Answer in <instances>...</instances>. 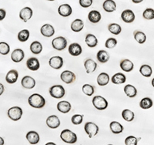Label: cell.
<instances>
[{
  "instance_id": "cell-1",
  "label": "cell",
  "mask_w": 154,
  "mask_h": 145,
  "mask_svg": "<svg viewBox=\"0 0 154 145\" xmlns=\"http://www.w3.org/2000/svg\"><path fill=\"white\" fill-rule=\"evenodd\" d=\"M28 103L32 107L40 109L45 106L46 100L42 95L38 94V93H33L29 97Z\"/></svg>"
},
{
  "instance_id": "cell-2",
  "label": "cell",
  "mask_w": 154,
  "mask_h": 145,
  "mask_svg": "<svg viewBox=\"0 0 154 145\" xmlns=\"http://www.w3.org/2000/svg\"><path fill=\"white\" fill-rule=\"evenodd\" d=\"M60 138L63 141L67 143H75L77 141V136L70 130H63L60 134Z\"/></svg>"
},
{
  "instance_id": "cell-3",
  "label": "cell",
  "mask_w": 154,
  "mask_h": 145,
  "mask_svg": "<svg viewBox=\"0 0 154 145\" xmlns=\"http://www.w3.org/2000/svg\"><path fill=\"white\" fill-rule=\"evenodd\" d=\"M66 91L62 85H54L49 89V94L55 99H60L65 96Z\"/></svg>"
},
{
  "instance_id": "cell-4",
  "label": "cell",
  "mask_w": 154,
  "mask_h": 145,
  "mask_svg": "<svg viewBox=\"0 0 154 145\" xmlns=\"http://www.w3.org/2000/svg\"><path fill=\"white\" fill-rule=\"evenodd\" d=\"M93 105L96 109L99 110H106L108 107V102L103 96H96L93 99Z\"/></svg>"
},
{
  "instance_id": "cell-5",
  "label": "cell",
  "mask_w": 154,
  "mask_h": 145,
  "mask_svg": "<svg viewBox=\"0 0 154 145\" xmlns=\"http://www.w3.org/2000/svg\"><path fill=\"white\" fill-rule=\"evenodd\" d=\"M23 110L21 107H12L8 110L7 114L8 117L11 120L14 121H17L21 119L22 116H23Z\"/></svg>"
},
{
  "instance_id": "cell-6",
  "label": "cell",
  "mask_w": 154,
  "mask_h": 145,
  "mask_svg": "<svg viewBox=\"0 0 154 145\" xmlns=\"http://www.w3.org/2000/svg\"><path fill=\"white\" fill-rule=\"evenodd\" d=\"M52 46L55 49L62 51L67 46V40L63 36H58L52 41Z\"/></svg>"
},
{
  "instance_id": "cell-7",
  "label": "cell",
  "mask_w": 154,
  "mask_h": 145,
  "mask_svg": "<svg viewBox=\"0 0 154 145\" xmlns=\"http://www.w3.org/2000/svg\"><path fill=\"white\" fill-rule=\"evenodd\" d=\"M84 130L89 138L96 136L99 132V127L93 122H87L84 126Z\"/></svg>"
},
{
  "instance_id": "cell-8",
  "label": "cell",
  "mask_w": 154,
  "mask_h": 145,
  "mask_svg": "<svg viewBox=\"0 0 154 145\" xmlns=\"http://www.w3.org/2000/svg\"><path fill=\"white\" fill-rule=\"evenodd\" d=\"M62 81L64 82L65 84H72L75 80V75L73 72L70 71V70H65L60 75Z\"/></svg>"
},
{
  "instance_id": "cell-9",
  "label": "cell",
  "mask_w": 154,
  "mask_h": 145,
  "mask_svg": "<svg viewBox=\"0 0 154 145\" xmlns=\"http://www.w3.org/2000/svg\"><path fill=\"white\" fill-rule=\"evenodd\" d=\"M63 59L61 56H56L51 57L49 60V64L51 67L55 70H60L63 66Z\"/></svg>"
},
{
  "instance_id": "cell-10",
  "label": "cell",
  "mask_w": 154,
  "mask_h": 145,
  "mask_svg": "<svg viewBox=\"0 0 154 145\" xmlns=\"http://www.w3.org/2000/svg\"><path fill=\"white\" fill-rule=\"evenodd\" d=\"M46 125L51 129H56L60 126V121L56 115L49 116L46 119Z\"/></svg>"
},
{
  "instance_id": "cell-11",
  "label": "cell",
  "mask_w": 154,
  "mask_h": 145,
  "mask_svg": "<svg viewBox=\"0 0 154 145\" xmlns=\"http://www.w3.org/2000/svg\"><path fill=\"white\" fill-rule=\"evenodd\" d=\"M33 12L32 10L30 7H25L21 9L20 12H19V18L23 20V22L26 23L29 20L32 16Z\"/></svg>"
},
{
  "instance_id": "cell-12",
  "label": "cell",
  "mask_w": 154,
  "mask_h": 145,
  "mask_svg": "<svg viewBox=\"0 0 154 145\" xmlns=\"http://www.w3.org/2000/svg\"><path fill=\"white\" fill-rule=\"evenodd\" d=\"M121 19L126 23H131L135 20L134 12L131 9H126L121 14Z\"/></svg>"
},
{
  "instance_id": "cell-13",
  "label": "cell",
  "mask_w": 154,
  "mask_h": 145,
  "mask_svg": "<svg viewBox=\"0 0 154 145\" xmlns=\"http://www.w3.org/2000/svg\"><path fill=\"white\" fill-rule=\"evenodd\" d=\"M58 12L63 17H68L72 14V9L69 4H63L58 8Z\"/></svg>"
},
{
  "instance_id": "cell-14",
  "label": "cell",
  "mask_w": 154,
  "mask_h": 145,
  "mask_svg": "<svg viewBox=\"0 0 154 145\" xmlns=\"http://www.w3.org/2000/svg\"><path fill=\"white\" fill-rule=\"evenodd\" d=\"M21 84L23 87L26 89H32L35 87V80L30 76H25L21 80Z\"/></svg>"
},
{
  "instance_id": "cell-15",
  "label": "cell",
  "mask_w": 154,
  "mask_h": 145,
  "mask_svg": "<svg viewBox=\"0 0 154 145\" xmlns=\"http://www.w3.org/2000/svg\"><path fill=\"white\" fill-rule=\"evenodd\" d=\"M25 52L21 49H16L12 51L11 54V59L14 63H19L24 59Z\"/></svg>"
},
{
  "instance_id": "cell-16",
  "label": "cell",
  "mask_w": 154,
  "mask_h": 145,
  "mask_svg": "<svg viewBox=\"0 0 154 145\" xmlns=\"http://www.w3.org/2000/svg\"><path fill=\"white\" fill-rule=\"evenodd\" d=\"M40 33L45 37L53 36L55 33L54 27L50 24H45L41 27Z\"/></svg>"
},
{
  "instance_id": "cell-17",
  "label": "cell",
  "mask_w": 154,
  "mask_h": 145,
  "mask_svg": "<svg viewBox=\"0 0 154 145\" xmlns=\"http://www.w3.org/2000/svg\"><path fill=\"white\" fill-rule=\"evenodd\" d=\"M68 50L69 54L73 56H79L82 52V46L79 43H73L70 44Z\"/></svg>"
},
{
  "instance_id": "cell-18",
  "label": "cell",
  "mask_w": 154,
  "mask_h": 145,
  "mask_svg": "<svg viewBox=\"0 0 154 145\" xmlns=\"http://www.w3.org/2000/svg\"><path fill=\"white\" fill-rule=\"evenodd\" d=\"M26 67L32 71H36L40 67V63L37 58L31 57L26 61Z\"/></svg>"
},
{
  "instance_id": "cell-19",
  "label": "cell",
  "mask_w": 154,
  "mask_h": 145,
  "mask_svg": "<svg viewBox=\"0 0 154 145\" xmlns=\"http://www.w3.org/2000/svg\"><path fill=\"white\" fill-rule=\"evenodd\" d=\"M19 74L16 70H11L7 73L5 76V81L9 84H13L17 82Z\"/></svg>"
},
{
  "instance_id": "cell-20",
  "label": "cell",
  "mask_w": 154,
  "mask_h": 145,
  "mask_svg": "<svg viewBox=\"0 0 154 145\" xmlns=\"http://www.w3.org/2000/svg\"><path fill=\"white\" fill-rule=\"evenodd\" d=\"M72 106L71 103L66 100H63L57 103V110L63 114H67L71 110Z\"/></svg>"
},
{
  "instance_id": "cell-21",
  "label": "cell",
  "mask_w": 154,
  "mask_h": 145,
  "mask_svg": "<svg viewBox=\"0 0 154 145\" xmlns=\"http://www.w3.org/2000/svg\"><path fill=\"white\" fill-rule=\"evenodd\" d=\"M119 67L122 69V70L124 72H126V73H130L134 68V64H133V62L130 60H123L120 61V63H119Z\"/></svg>"
},
{
  "instance_id": "cell-22",
  "label": "cell",
  "mask_w": 154,
  "mask_h": 145,
  "mask_svg": "<svg viewBox=\"0 0 154 145\" xmlns=\"http://www.w3.org/2000/svg\"><path fill=\"white\" fill-rule=\"evenodd\" d=\"M26 139L31 144H37L40 140V137L35 131H29L26 134Z\"/></svg>"
},
{
  "instance_id": "cell-23",
  "label": "cell",
  "mask_w": 154,
  "mask_h": 145,
  "mask_svg": "<svg viewBox=\"0 0 154 145\" xmlns=\"http://www.w3.org/2000/svg\"><path fill=\"white\" fill-rule=\"evenodd\" d=\"M84 67L87 74H92L97 68V63L92 59H87L84 62Z\"/></svg>"
},
{
  "instance_id": "cell-24",
  "label": "cell",
  "mask_w": 154,
  "mask_h": 145,
  "mask_svg": "<svg viewBox=\"0 0 154 145\" xmlns=\"http://www.w3.org/2000/svg\"><path fill=\"white\" fill-rule=\"evenodd\" d=\"M102 16L97 10H92L88 14V19L92 23H98L101 20Z\"/></svg>"
},
{
  "instance_id": "cell-25",
  "label": "cell",
  "mask_w": 154,
  "mask_h": 145,
  "mask_svg": "<svg viewBox=\"0 0 154 145\" xmlns=\"http://www.w3.org/2000/svg\"><path fill=\"white\" fill-rule=\"evenodd\" d=\"M123 90H124L125 94L130 98H133L137 95V88L131 84H127L125 86Z\"/></svg>"
},
{
  "instance_id": "cell-26",
  "label": "cell",
  "mask_w": 154,
  "mask_h": 145,
  "mask_svg": "<svg viewBox=\"0 0 154 145\" xmlns=\"http://www.w3.org/2000/svg\"><path fill=\"white\" fill-rule=\"evenodd\" d=\"M85 42L89 48H94L98 44V39L93 34H87L85 38Z\"/></svg>"
},
{
  "instance_id": "cell-27",
  "label": "cell",
  "mask_w": 154,
  "mask_h": 145,
  "mask_svg": "<svg viewBox=\"0 0 154 145\" xmlns=\"http://www.w3.org/2000/svg\"><path fill=\"white\" fill-rule=\"evenodd\" d=\"M126 77L122 73H117V74H114L112 76V79H111V81H112V84H116V85H119V84H123L126 82Z\"/></svg>"
},
{
  "instance_id": "cell-28",
  "label": "cell",
  "mask_w": 154,
  "mask_h": 145,
  "mask_svg": "<svg viewBox=\"0 0 154 145\" xmlns=\"http://www.w3.org/2000/svg\"><path fill=\"white\" fill-rule=\"evenodd\" d=\"M103 8L107 12H112L116 9V4L113 0H106L103 4Z\"/></svg>"
},
{
  "instance_id": "cell-29",
  "label": "cell",
  "mask_w": 154,
  "mask_h": 145,
  "mask_svg": "<svg viewBox=\"0 0 154 145\" xmlns=\"http://www.w3.org/2000/svg\"><path fill=\"white\" fill-rule=\"evenodd\" d=\"M109 128H110L111 131L114 134H121L123 131V127L120 123L117 121H112L109 124Z\"/></svg>"
},
{
  "instance_id": "cell-30",
  "label": "cell",
  "mask_w": 154,
  "mask_h": 145,
  "mask_svg": "<svg viewBox=\"0 0 154 145\" xmlns=\"http://www.w3.org/2000/svg\"><path fill=\"white\" fill-rule=\"evenodd\" d=\"M84 27V23L82 19H75L72 23H71V30L75 33H79L82 31V30Z\"/></svg>"
},
{
  "instance_id": "cell-31",
  "label": "cell",
  "mask_w": 154,
  "mask_h": 145,
  "mask_svg": "<svg viewBox=\"0 0 154 145\" xmlns=\"http://www.w3.org/2000/svg\"><path fill=\"white\" fill-rule=\"evenodd\" d=\"M109 82V76L106 73H101L97 77V84L101 87L107 85Z\"/></svg>"
},
{
  "instance_id": "cell-32",
  "label": "cell",
  "mask_w": 154,
  "mask_h": 145,
  "mask_svg": "<svg viewBox=\"0 0 154 145\" xmlns=\"http://www.w3.org/2000/svg\"><path fill=\"white\" fill-rule=\"evenodd\" d=\"M30 50L33 54H40V52L42 51V45L38 41H34L30 45Z\"/></svg>"
},
{
  "instance_id": "cell-33",
  "label": "cell",
  "mask_w": 154,
  "mask_h": 145,
  "mask_svg": "<svg viewBox=\"0 0 154 145\" xmlns=\"http://www.w3.org/2000/svg\"><path fill=\"white\" fill-rule=\"evenodd\" d=\"M96 58H97V60L99 62L102 63H105L109 60V55L106 50H100L96 54Z\"/></svg>"
},
{
  "instance_id": "cell-34",
  "label": "cell",
  "mask_w": 154,
  "mask_h": 145,
  "mask_svg": "<svg viewBox=\"0 0 154 145\" xmlns=\"http://www.w3.org/2000/svg\"><path fill=\"white\" fill-rule=\"evenodd\" d=\"M140 73L145 77H150L152 74V70L150 66L147 64L142 65L140 68Z\"/></svg>"
},
{
  "instance_id": "cell-35",
  "label": "cell",
  "mask_w": 154,
  "mask_h": 145,
  "mask_svg": "<svg viewBox=\"0 0 154 145\" xmlns=\"http://www.w3.org/2000/svg\"><path fill=\"white\" fill-rule=\"evenodd\" d=\"M153 105L152 100L149 97H144L140 102V107L143 110H148Z\"/></svg>"
},
{
  "instance_id": "cell-36",
  "label": "cell",
  "mask_w": 154,
  "mask_h": 145,
  "mask_svg": "<svg viewBox=\"0 0 154 145\" xmlns=\"http://www.w3.org/2000/svg\"><path fill=\"white\" fill-rule=\"evenodd\" d=\"M122 117L127 122H131L134 120L135 114L132 110H129V109H125L122 112Z\"/></svg>"
},
{
  "instance_id": "cell-37",
  "label": "cell",
  "mask_w": 154,
  "mask_h": 145,
  "mask_svg": "<svg viewBox=\"0 0 154 145\" xmlns=\"http://www.w3.org/2000/svg\"><path fill=\"white\" fill-rule=\"evenodd\" d=\"M133 36H134V39H136V41L140 44L144 43L146 40V36L144 33L141 31H138V30L135 31Z\"/></svg>"
},
{
  "instance_id": "cell-38",
  "label": "cell",
  "mask_w": 154,
  "mask_h": 145,
  "mask_svg": "<svg viewBox=\"0 0 154 145\" xmlns=\"http://www.w3.org/2000/svg\"><path fill=\"white\" fill-rule=\"evenodd\" d=\"M29 31L28 30H23L19 32V33H18V40L19 42H22V43H24V42H26L27 40L29 39Z\"/></svg>"
},
{
  "instance_id": "cell-39",
  "label": "cell",
  "mask_w": 154,
  "mask_h": 145,
  "mask_svg": "<svg viewBox=\"0 0 154 145\" xmlns=\"http://www.w3.org/2000/svg\"><path fill=\"white\" fill-rule=\"evenodd\" d=\"M108 30L113 35H119L122 32L121 26L119 24H116V23H110V24H109Z\"/></svg>"
},
{
  "instance_id": "cell-40",
  "label": "cell",
  "mask_w": 154,
  "mask_h": 145,
  "mask_svg": "<svg viewBox=\"0 0 154 145\" xmlns=\"http://www.w3.org/2000/svg\"><path fill=\"white\" fill-rule=\"evenodd\" d=\"M82 90L83 92V93L86 95V96H93V93L95 92V89H94V87L90 84H84V85L82 86Z\"/></svg>"
},
{
  "instance_id": "cell-41",
  "label": "cell",
  "mask_w": 154,
  "mask_h": 145,
  "mask_svg": "<svg viewBox=\"0 0 154 145\" xmlns=\"http://www.w3.org/2000/svg\"><path fill=\"white\" fill-rule=\"evenodd\" d=\"M10 52V46L5 42H0V54L7 55Z\"/></svg>"
},
{
  "instance_id": "cell-42",
  "label": "cell",
  "mask_w": 154,
  "mask_h": 145,
  "mask_svg": "<svg viewBox=\"0 0 154 145\" xmlns=\"http://www.w3.org/2000/svg\"><path fill=\"white\" fill-rule=\"evenodd\" d=\"M143 17L147 20H151L154 19V9L151 8H147L143 12Z\"/></svg>"
},
{
  "instance_id": "cell-43",
  "label": "cell",
  "mask_w": 154,
  "mask_h": 145,
  "mask_svg": "<svg viewBox=\"0 0 154 145\" xmlns=\"http://www.w3.org/2000/svg\"><path fill=\"white\" fill-rule=\"evenodd\" d=\"M117 45V40L115 38H109L105 43V46L108 49H112Z\"/></svg>"
},
{
  "instance_id": "cell-44",
  "label": "cell",
  "mask_w": 154,
  "mask_h": 145,
  "mask_svg": "<svg viewBox=\"0 0 154 145\" xmlns=\"http://www.w3.org/2000/svg\"><path fill=\"white\" fill-rule=\"evenodd\" d=\"M82 121H83V116L81 114H75L71 118V121L74 125H79V124H82Z\"/></svg>"
},
{
  "instance_id": "cell-45",
  "label": "cell",
  "mask_w": 154,
  "mask_h": 145,
  "mask_svg": "<svg viewBox=\"0 0 154 145\" xmlns=\"http://www.w3.org/2000/svg\"><path fill=\"white\" fill-rule=\"evenodd\" d=\"M138 139L134 136H129L125 139V144L126 145H137Z\"/></svg>"
},
{
  "instance_id": "cell-46",
  "label": "cell",
  "mask_w": 154,
  "mask_h": 145,
  "mask_svg": "<svg viewBox=\"0 0 154 145\" xmlns=\"http://www.w3.org/2000/svg\"><path fill=\"white\" fill-rule=\"evenodd\" d=\"M93 0H79V5L82 8H89L93 4Z\"/></svg>"
},
{
  "instance_id": "cell-47",
  "label": "cell",
  "mask_w": 154,
  "mask_h": 145,
  "mask_svg": "<svg viewBox=\"0 0 154 145\" xmlns=\"http://www.w3.org/2000/svg\"><path fill=\"white\" fill-rule=\"evenodd\" d=\"M5 16H6V12L5 9H0V21L3 20L5 18Z\"/></svg>"
},
{
  "instance_id": "cell-48",
  "label": "cell",
  "mask_w": 154,
  "mask_h": 145,
  "mask_svg": "<svg viewBox=\"0 0 154 145\" xmlns=\"http://www.w3.org/2000/svg\"><path fill=\"white\" fill-rule=\"evenodd\" d=\"M4 90H5V88H4L3 84H2L0 83V96L4 93Z\"/></svg>"
},
{
  "instance_id": "cell-49",
  "label": "cell",
  "mask_w": 154,
  "mask_h": 145,
  "mask_svg": "<svg viewBox=\"0 0 154 145\" xmlns=\"http://www.w3.org/2000/svg\"><path fill=\"white\" fill-rule=\"evenodd\" d=\"M143 0H132V2H133V3H136V4H138V3H140V2H142Z\"/></svg>"
},
{
  "instance_id": "cell-50",
  "label": "cell",
  "mask_w": 154,
  "mask_h": 145,
  "mask_svg": "<svg viewBox=\"0 0 154 145\" xmlns=\"http://www.w3.org/2000/svg\"><path fill=\"white\" fill-rule=\"evenodd\" d=\"M4 143H5L4 139L2 137H0V145H4Z\"/></svg>"
},
{
  "instance_id": "cell-51",
  "label": "cell",
  "mask_w": 154,
  "mask_h": 145,
  "mask_svg": "<svg viewBox=\"0 0 154 145\" xmlns=\"http://www.w3.org/2000/svg\"><path fill=\"white\" fill-rule=\"evenodd\" d=\"M45 145H56V144L55 143H53V142H49V143H46Z\"/></svg>"
},
{
  "instance_id": "cell-52",
  "label": "cell",
  "mask_w": 154,
  "mask_h": 145,
  "mask_svg": "<svg viewBox=\"0 0 154 145\" xmlns=\"http://www.w3.org/2000/svg\"><path fill=\"white\" fill-rule=\"evenodd\" d=\"M151 84H152V87H154V78L152 79V81H151Z\"/></svg>"
},
{
  "instance_id": "cell-53",
  "label": "cell",
  "mask_w": 154,
  "mask_h": 145,
  "mask_svg": "<svg viewBox=\"0 0 154 145\" xmlns=\"http://www.w3.org/2000/svg\"><path fill=\"white\" fill-rule=\"evenodd\" d=\"M46 1H54V0H46Z\"/></svg>"
},
{
  "instance_id": "cell-54",
  "label": "cell",
  "mask_w": 154,
  "mask_h": 145,
  "mask_svg": "<svg viewBox=\"0 0 154 145\" xmlns=\"http://www.w3.org/2000/svg\"><path fill=\"white\" fill-rule=\"evenodd\" d=\"M108 145H113V144H108Z\"/></svg>"
}]
</instances>
